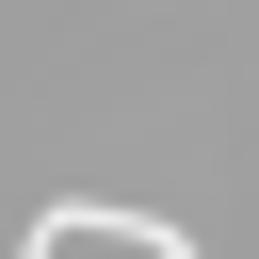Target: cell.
<instances>
[{
    "label": "cell",
    "mask_w": 259,
    "mask_h": 259,
    "mask_svg": "<svg viewBox=\"0 0 259 259\" xmlns=\"http://www.w3.org/2000/svg\"><path fill=\"white\" fill-rule=\"evenodd\" d=\"M32 243H146V259H178V227H162V210H97V194H49V210H32Z\"/></svg>",
    "instance_id": "obj_1"
}]
</instances>
